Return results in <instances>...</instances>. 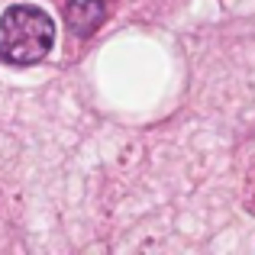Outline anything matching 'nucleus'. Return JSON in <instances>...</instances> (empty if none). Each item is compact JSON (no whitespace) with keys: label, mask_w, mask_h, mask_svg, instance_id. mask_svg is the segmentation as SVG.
<instances>
[{"label":"nucleus","mask_w":255,"mask_h":255,"mask_svg":"<svg viewBox=\"0 0 255 255\" xmlns=\"http://www.w3.org/2000/svg\"><path fill=\"white\" fill-rule=\"evenodd\" d=\"M65 19H68V29L75 32L78 39H87L104 26L107 6H104V0H68Z\"/></svg>","instance_id":"f03ea898"},{"label":"nucleus","mask_w":255,"mask_h":255,"mask_svg":"<svg viewBox=\"0 0 255 255\" xmlns=\"http://www.w3.org/2000/svg\"><path fill=\"white\" fill-rule=\"evenodd\" d=\"M55 45V23L36 3H13L0 16V58L6 65H36Z\"/></svg>","instance_id":"f257e3e1"}]
</instances>
